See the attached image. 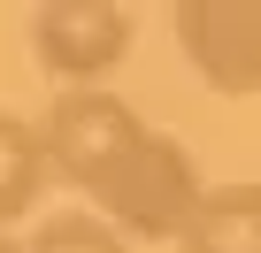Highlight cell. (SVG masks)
<instances>
[{
  "label": "cell",
  "instance_id": "cell-3",
  "mask_svg": "<svg viewBox=\"0 0 261 253\" xmlns=\"http://www.w3.org/2000/svg\"><path fill=\"white\" fill-rule=\"evenodd\" d=\"M169 31L207 92L223 100L261 92V0H177Z\"/></svg>",
  "mask_w": 261,
  "mask_h": 253
},
{
  "label": "cell",
  "instance_id": "cell-5",
  "mask_svg": "<svg viewBox=\"0 0 261 253\" xmlns=\"http://www.w3.org/2000/svg\"><path fill=\"white\" fill-rule=\"evenodd\" d=\"M46 177H54L46 131H39V123H23V115H0V230L23 222V215L39 207Z\"/></svg>",
  "mask_w": 261,
  "mask_h": 253
},
{
  "label": "cell",
  "instance_id": "cell-1",
  "mask_svg": "<svg viewBox=\"0 0 261 253\" xmlns=\"http://www.w3.org/2000/svg\"><path fill=\"white\" fill-rule=\"evenodd\" d=\"M46 154H54V177H69L100 215L115 207V192L146 169V154H154V138L162 131H146L139 123V107H130L123 92H108V85H92V92H54L46 100Z\"/></svg>",
  "mask_w": 261,
  "mask_h": 253
},
{
  "label": "cell",
  "instance_id": "cell-7",
  "mask_svg": "<svg viewBox=\"0 0 261 253\" xmlns=\"http://www.w3.org/2000/svg\"><path fill=\"white\" fill-rule=\"evenodd\" d=\"M0 253H23V245H16V238H8V230H0Z\"/></svg>",
  "mask_w": 261,
  "mask_h": 253
},
{
  "label": "cell",
  "instance_id": "cell-6",
  "mask_svg": "<svg viewBox=\"0 0 261 253\" xmlns=\"http://www.w3.org/2000/svg\"><path fill=\"white\" fill-rule=\"evenodd\" d=\"M23 253H130V238L108 215H46Z\"/></svg>",
  "mask_w": 261,
  "mask_h": 253
},
{
  "label": "cell",
  "instance_id": "cell-4",
  "mask_svg": "<svg viewBox=\"0 0 261 253\" xmlns=\"http://www.w3.org/2000/svg\"><path fill=\"white\" fill-rule=\"evenodd\" d=\"M177 245L185 253H261V184H207Z\"/></svg>",
  "mask_w": 261,
  "mask_h": 253
},
{
  "label": "cell",
  "instance_id": "cell-2",
  "mask_svg": "<svg viewBox=\"0 0 261 253\" xmlns=\"http://www.w3.org/2000/svg\"><path fill=\"white\" fill-rule=\"evenodd\" d=\"M130 39H139V23H130V8H115V0H46L31 16V54H39V69L62 92L108 85L123 69Z\"/></svg>",
  "mask_w": 261,
  "mask_h": 253
}]
</instances>
